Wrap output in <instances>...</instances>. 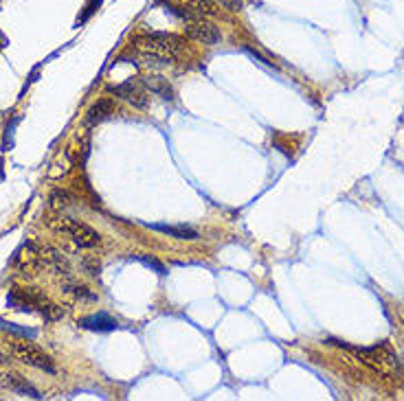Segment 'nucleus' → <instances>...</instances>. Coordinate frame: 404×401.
Wrapping results in <instances>:
<instances>
[{
	"label": "nucleus",
	"mask_w": 404,
	"mask_h": 401,
	"mask_svg": "<svg viewBox=\"0 0 404 401\" xmlns=\"http://www.w3.org/2000/svg\"><path fill=\"white\" fill-rule=\"evenodd\" d=\"M64 292H67L73 300H79V303H95L97 300V294L92 290H88L82 283H75V281H69L67 286H64Z\"/></svg>",
	"instance_id": "nucleus-14"
},
{
	"label": "nucleus",
	"mask_w": 404,
	"mask_h": 401,
	"mask_svg": "<svg viewBox=\"0 0 404 401\" xmlns=\"http://www.w3.org/2000/svg\"><path fill=\"white\" fill-rule=\"evenodd\" d=\"M48 226L57 232H64V235H69L77 246L82 248H95L102 244V235L97 232L95 228H90L88 224L75 220V217H53V220H48Z\"/></svg>",
	"instance_id": "nucleus-4"
},
{
	"label": "nucleus",
	"mask_w": 404,
	"mask_h": 401,
	"mask_svg": "<svg viewBox=\"0 0 404 401\" xmlns=\"http://www.w3.org/2000/svg\"><path fill=\"white\" fill-rule=\"evenodd\" d=\"M9 305L13 309H20V311L38 314L44 321H60L64 316L62 307L51 303L42 292H38L34 288H15L9 294Z\"/></svg>",
	"instance_id": "nucleus-2"
},
{
	"label": "nucleus",
	"mask_w": 404,
	"mask_h": 401,
	"mask_svg": "<svg viewBox=\"0 0 404 401\" xmlns=\"http://www.w3.org/2000/svg\"><path fill=\"white\" fill-rule=\"evenodd\" d=\"M11 362V358L9 356H5L3 351H0V364H9Z\"/></svg>",
	"instance_id": "nucleus-21"
},
{
	"label": "nucleus",
	"mask_w": 404,
	"mask_h": 401,
	"mask_svg": "<svg viewBox=\"0 0 404 401\" xmlns=\"http://www.w3.org/2000/svg\"><path fill=\"white\" fill-rule=\"evenodd\" d=\"M82 265H84V270L88 274H92V276H97V274H99V270H102V263H99V259H97V257H84Z\"/></svg>",
	"instance_id": "nucleus-16"
},
{
	"label": "nucleus",
	"mask_w": 404,
	"mask_h": 401,
	"mask_svg": "<svg viewBox=\"0 0 404 401\" xmlns=\"http://www.w3.org/2000/svg\"><path fill=\"white\" fill-rule=\"evenodd\" d=\"M396 377L404 379V358H402V360H398V366H396Z\"/></svg>",
	"instance_id": "nucleus-20"
},
{
	"label": "nucleus",
	"mask_w": 404,
	"mask_h": 401,
	"mask_svg": "<svg viewBox=\"0 0 404 401\" xmlns=\"http://www.w3.org/2000/svg\"><path fill=\"white\" fill-rule=\"evenodd\" d=\"M141 261H143L145 265H152V267H154V270H156L158 274H165V267L160 265L158 261H154V259H148V257H141Z\"/></svg>",
	"instance_id": "nucleus-19"
},
{
	"label": "nucleus",
	"mask_w": 404,
	"mask_h": 401,
	"mask_svg": "<svg viewBox=\"0 0 404 401\" xmlns=\"http://www.w3.org/2000/svg\"><path fill=\"white\" fill-rule=\"evenodd\" d=\"M187 38L191 40H196L200 44H207V46H214L222 40L220 36V31L211 24V22H207L204 18H198V20H189L187 24Z\"/></svg>",
	"instance_id": "nucleus-8"
},
{
	"label": "nucleus",
	"mask_w": 404,
	"mask_h": 401,
	"mask_svg": "<svg viewBox=\"0 0 404 401\" xmlns=\"http://www.w3.org/2000/svg\"><path fill=\"white\" fill-rule=\"evenodd\" d=\"M336 344L347 349V351H351L354 356L361 358L367 366H371V369L382 373V375L396 373L398 356L393 353V349L386 344V342H380V344H376V346H349V344H345V342H336Z\"/></svg>",
	"instance_id": "nucleus-3"
},
{
	"label": "nucleus",
	"mask_w": 404,
	"mask_h": 401,
	"mask_svg": "<svg viewBox=\"0 0 404 401\" xmlns=\"http://www.w3.org/2000/svg\"><path fill=\"white\" fill-rule=\"evenodd\" d=\"M220 5L229 11H242V0H220Z\"/></svg>",
	"instance_id": "nucleus-18"
},
{
	"label": "nucleus",
	"mask_w": 404,
	"mask_h": 401,
	"mask_svg": "<svg viewBox=\"0 0 404 401\" xmlns=\"http://www.w3.org/2000/svg\"><path fill=\"white\" fill-rule=\"evenodd\" d=\"M145 86H148L150 92H154L156 97L165 99V101H174V88L169 86V81L163 77H145Z\"/></svg>",
	"instance_id": "nucleus-13"
},
{
	"label": "nucleus",
	"mask_w": 404,
	"mask_h": 401,
	"mask_svg": "<svg viewBox=\"0 0 404 401\" xmlns=\"http://www.w3.org/2000/svg\"><path fill=\"white\" fill-rule=\"evenodd\" d=\"M132 48L152 64H174L183 53V40L174 33H145L134 38Z\"/></svg>",
	"instance_id": "nucleus-1"
},
{
	"label": "nucleus",
	"mask_w": 404,
	"mask_h": 401,
	"mask_svg": "<svg viewBox=\"0 0 404 401\" xmlns=\"http://www.w3.org/2000/svg\"><path fill=\"white\" fill-rule=\"evenodd\" d=\"M73 206V195L69 191H53L51 195V209L62 213V211H67Z\"/></svg>",
	"instance_id": "nucleus-15"
},
{
	"label": "nucleus",
	"mask_w": 404,
	"mask_h": 401,
	"mask_svg": "<svg viewBox=\"0 0 404 401\" xmlns=\"http://www.w3.org/2000/svg\"><path fill=\"white\" fill-rule=\"evenodd\" d=\"M9 351H11V356L15 360L27 364V366H34V369L44 371V373H55V362L48 358L42 349H38L36 344H31V342H11Z\"/></svg>",
	"instance_id": "nucleus-5"
},
{
	"label": "nucleus",
	"mask_w": 404,
	"mask_h": 401,
	"mask_svg": "<svg viewBox=\"0 0 404 401\" xmlns=\"http://www.w3.org/2000/svg\"><path fill=\"white\" fill-rule=\"evenodd\" d=\"M0 386L9 388L15 395H27V397H34V399L40 397L38 391L31 386V384L22 375H15V373H3V375H0Z\"/></svg>",
	"instance_id": "nucleus-9"
},
{
	"label": "nucleus",
	"mask_w": 404,
	"mask_h": 401,
	"mask_svg": "<svg viewBox=\"0 0 404 401\" xmlns=\"http://www.w3.org/2000/svg\"><path fill=\"white\" fill-rule=\"evenodd\" d=\"M110 92L121 97L123 101H127L134 108H148L150 106V90H148V86H145L143 79H127V81L119 83V86H112Z\"/></svg>",
	"instance_id": "nucleus-7"
},
{
	"label": "nucleus",
	"mask_w": 404,
	"mask_h": 401,
	"mask_svg": "<svg viewBox=\"0 0 404 401\" xmlns=\"http://www.w3.org/2000/svg\"><path fill=\"white\" fill-rule=\"evenodd\" d=\"M0 327L7 329V331H13V333H18V336H29V338H34L36 333L34 331H27V329H20V327H15V325H9L5 321H0Z\"/></svg>",
	"instance_id": "nucleus-17"
},
{
	"label": "nucleus",
	"mask_w": 404,
	"mask_h": 401,
	"mask_svg": "<svg viewBox=\"0 0 404 401\" xmlns=\"http://www.w3.org/2000/svg\"><path fill=\"white\" fill-rule=\"evenodd\" d=\"M150 228L163 232V235H169V237H176V239H187V241H193L198 239V230L191 228V226H185V224H176V226H167V224H152Z\"/></svg>",
	"instance_id": "nucleus-11"
},
{
	"label": "nucleus",
	"mask_w": 404,
	"mask_h": 401,
	"mask_svg": "<svg viewBox=\"0 0 404 401\" xmlns=\"http://www.w3.org/2000/svg\"><path fill=\"white\" fill-rule=\"evenodd\" d=\"M167 11L181 15L185 20H198V18H209L216 15V3L214 0H160Z\"/></svg>",
	"instance_id": "nucleus-6"
},
{
	"label": "nucleus",
	"mask_w": 404,
	"mask_h": 401,
	"mask_svg": "<svg viewBox=\"0 0 404 401\" xmlns=\"http://www.w3.org/2000/svg\"><path fill=\"white\" fill-rule=\"evenodd\" d=\"M84 329H90V331H112L117 329V321L112 318L108 314H92V316H86V318L79 321Z\"/></svg>",
	"instance_id": "nucleus-12"
},
{
	"label": "nucleus",
	"mask_w": 404,
	"mask_h": 401,
	"mask_svg": "<svg viewBox=\"0 0 404 401\" xmlns=\"http://www.w3.org/2000/svg\"><path fill=\"white\" fill-rule=\"evenodd\" d=\"M117 112V106L112 99H99L97 104H92L86 112V123L88 125H99L104 121H108L112 114Z\"/></svg>",
	"instance_id": "nucleus-10"
}]
</instances>
